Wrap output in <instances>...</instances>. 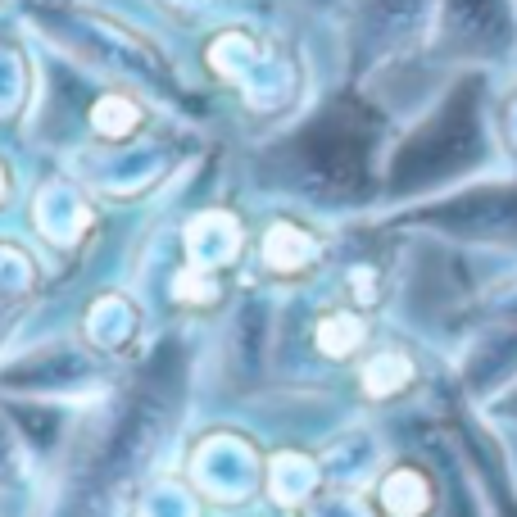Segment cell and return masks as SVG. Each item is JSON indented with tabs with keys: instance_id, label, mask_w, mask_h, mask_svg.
<instances>
[{
	"instance_id": "cell-2",
	"label": "cell",
	"mask_w": 517,
	"mask_h": 517,
	"mask_svg": "<svg viewBox=\"0 0 517 517\" xmlns=\"http://www.w3.org/2000/svg\"><path fill=\"white\" fill-rule=\"evenodd\" d=\"M400 381H409V363L395 359V354H386V363H381V368H368V391L372 395L395 391Z\"/></svg>"
},
{
	"instance_id": "cell-1",
	"label": "cell",
	"mask_w": 517,
	"mask_h": 517,
	"mask_svg": "<svg viewBox=\"0 0 517 517\" xmlns=\"http://www.w3.org/2000/svg\"><path fill=\"white\" fill-rule=\"evenodd\" d=\"M359 336H363V327L354 318H327V327H322V350H332V354H345L350 345H359Z\"/></svg>"
}]
</instances>
